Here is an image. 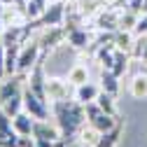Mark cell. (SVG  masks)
<instances>
[{"instance_id":"6da1fadb","label":"cell","mask_w":147,"mask_h":147,"mask_svg":"<svg viewBox=\"0 0 147 147\" xmlns=\"http://www.w3.org/2000/svg\"><path fill=\"white\" fill-rule=\"evenodd\" d=\"M51 115L56 119V126L61 131L59 147L65 142L77 140V133L82 131V126L86 124V107L80 100H54L51 103Z\"/></svg>"},{"instance_id":"7a4b0ae2","label":"cell","mask_w":147,"mask_h":147,"mask_svg":"<svg viewBox=\"0 0 147 147\" xmlns=\"http://www.w3.org/2000/svg\"><path fill=\"white\" fill-rule=\"evenodd\" d=\"M24 86H26V80L19 72L5 75L0 80V105H3V110L9 117L19 115L24 107Z\"/></svg>"},{"instance_id":"3957f363","label":"cell","mask_w":147,"mask_h":147,"mask_svg":"<svg viewBox=\"0 0 147 147\" xmlns=\"http://www.w3.org/2000/svg\"><path fill=\"white\" fill-rule=\"evenodd\" d=\"M65 21V3H49L47 9L38 16V19H28L24 24V40L30 35L35 28H49V26H63Z\"/></svg>"},{"instance_id":"277c9868","label":"cell","mask_w":147,"mask_h":147,"mask_svg":"<svg viewBox=\"0 0 147 147\" xmlns=\"http://www.w3.org/2000/svg\"><path fill=\"white\" fill-rule=\"evenodd\" d=\"M86 107V124L89 126H94L98 133H105V131H110L121 117H112V115H107L105 110L94 100V103H89V105H84Z\"/></svg>"},{"instance_id":"5b68a950","label":"cell","mask_w":147,"mask_h":147,"mask_svg":"<svg viewBox=\"0 0 147 147\" xmlns=\"http://www.w3.org/2000/svg\"><path fill=\"white\" fill-rule=\"evenodd\" d=\"M42 56V47L38 40H30V42H24L21 49H19V56H16V72L24 75V72H30V68L38 63V59Z\"/></svg>"},{"instance_id":"8992f818","label":"cell","mask_w":147,"mask_h":147,"mask_svg":"<svg viewBox=\"0 0 147 147\" xmlns=\"http://www.w3.org/2000/svg\"><path fill=\"white\" fill-rule=\"evenodd\" d=\"M45 54L38 59V63H35L33 68H30V72H28V77H26V86L30 89V91H35L40 98H45V100H49L47 98V77H45Z\"/></svg>"},{"instance_id":"52a82bcc","label":"cell","mask_w":147,"mask_h":147,"mask_svg":"<svg viewBox=\"0 0 147 147\" xmlns=\"http://www.w3.org/2000/svg\"><path fill=\"white\" fill-rule=\"evenodd\" d=\"M65 40H68V28L65 26H49V28H45V33L38 38L45 56H49V54L56 49L59 45H63Z\"/></svg>"},{"instance_id":"ba28073f","label":"cell","mask_w":147,"mask_h":147,"mask_svg":"<svg viewBox=\"0 0 147 147\" xmlns=\"http://www.w3.org/2000/svg\"><path fill=\"white\" fill-rule=\"evenodd\" d=\"M24 110L33 117V119H49V107L47 100L40 98L35 91H30L28 86H24Z\"/></svg>"},{"instance_id":"9c48e42d","label":"cell","mask_w":147,"mask_h":147,"mask_svg":"<svg viewBox=\"0 0 147 147\" xmlns=\"http://www.w3.org/2000/svg\"><path fill=\"white\" fill-rule=\"evenodd\" d=\"M119 14L121 9L115 7V5H110V7H103L98 14H96V19H94V26L103 33H115L119 30Z\"/></svg>"},{"instance_id":"30bf717a","label":"cell","mask_w":147,"mask_h":147,"mask_svg":"<svg viewBox=\"0 0 147 147\" xmlns=\"http://www.w3.org/2000/svg\"><path fill=\"white\" fill-rule=\"evenodd\" d=\"M33 140H49V142L59 145L61 131H59V126H51L47 119H35V124H33Z\"/></svg>"},{"instance_id":"8fae6325","label":"cell","mask_w":147,"mask_h":147,"mask_svg":"<svg viewBox=\"0 0 147 147\" xmlns=\"http://www.w3.org/2000/svg\"><path fill=\"white\" fill-rule=\"evenodd\" d=\"M70 82L68 80H61V77H47V98L54 103V100H65L68 94H70Z\"/></svg>"},{"instance_id":"7c38bea8","label":"cell","mask_w":147,"mask_h":147,"mask_svg":"<svg viewBox=\"0 0 147 147\" xmlns=\"http://www.w3.org/2000/svg\"><path fill=\"white\" fill-rule=\"evenodd\" d=\"M121 136H124V121L119 119L112 128H110V131L100 133V138H98L96 147H117V145H119V140H121Z\"/></svg>"},{"instance_id":"4fadbf2b","label":"cell","mask_w":147,"mask_h":147,"mask_svg":"<svg viewBox=\"0 0 147 147\" xmlns=\"http://www.w3.org/2000/svg\"><path fill=\"white\" fill-rule=\"evenodd\" d=\"M98 94H100V86L91 84V82L75 86V100H80L82 105H89V103H94V100L98 98Z\"/></svg>"},{"instance_id":"5bb4252c","label":"cell","mask_w":147,"mask_h":147,"mask_svg":"<svg viewBox=\"0 0 147 147\" xmlns=\"http://www.w3.org/2000/svg\"><path fill=\"white\" fill-rule=\"evenodd\" d=\"M33 124H35V119L26 112V110L12 117V126H14V131L19 136H33Z\"/></svg>"},{"instance_id":"9a60e30c","label":"cell","mask_w":147,"mask_h":147,"mask_svg":"<svg viewBox=\"0 0 147 147\" xmlns=\"http://www.w3.org/2000/svg\"><path fill=\"white\" fill-rule=\"evenodd\" d=\"M105 70H112L117 77H121L124 72L128 70V51L115 47V51H112V63H110V68H105Z\"/></svg>"},{"instance_id":"2e32d148","label":"cell","mask_w":147,"mask_h":147,"mask_svg":"<svg viewBox=\"0 0 147 147\" xmlns=\"http://www.w3.org/2000/svg\"><path fill=\"white\" fill-rule=\"evenodd\" d=\"M100 89L107 91V94H112V96L119 94V77L115 75L112 70H105L103 68V72H100Z\"/></svg>"},{"instance_id":"e0dca14e","label":"cell","mask_w":147,"mask_h":147,"mask_svg":"<svg viewBox=\"0 0 147 147\" xmlns=\"http://www.w3.org/2000/svg\"><path fill=\"white\" fill-rule=\"evenodd\" d=\"M133 42H136V33L133 30H115V47L117 49H124V51L131 54Z\"/></svg>"},{"instance_id":"ac0fdd59","label":"cell","mask_w":147,"mask_h":147,"mask_svg":"<svg viewBox=\"0 0 147 147\" xmlns=\"http://www.w3.org/2000/svg\"><path fill=\"white\" fill-rule=\"evenodd\" d=\"M19 133H16L14 126H12V117L3 110V105H0V140H12Z\"/></svg>"},{"instance_id":"d6986e66","label":"cell","mask_w":147,"mask_h":147,"mask_svg":"<svg viewBox=\"0 0 147 147\" xmlns=\"http://www.w3.org/2000/svg\"><path fill=\"white\" fill-rule=\"evenodd\" d=\"M98 138H100V133L96 131L94 126H89V124H84V126H82V131L77 133V140H80L82 147H96Z\"/></svg>"},{"instance_id":"ffe728a7","label":"cell","mask_w":147,"mask_h":147,"mask_svg":"<svg viewBox=\"0 0 147 147\" xmlns=\"http://www.w3.org/2000/svg\"><path fill=\"white\" fill-rule=\"evenodd\" d=\"M131 96L133 98H138V100H142V98H147V75H136L133 80H131Z\"/></svg>"},{"instance_id":"44dd1931","label":"cell","mask_w":147,"mask_h":147,"mask_svg":"<svg viewBox=\"0 0 147 147\" xmlns=\"http://www.w3.org/2000/svg\"><path fill=\"white\" fill-rule=\"evenodd\" d=\"M138 19H140V12H133L128 7L121 9V14H119V30H133Z\"/></svg>"},{"instance_id":"7402d4cb","label":"cell","mask_w":147,"mask_h":147,"mask_svg":"<svg viewBox=\"0 0 147 147\" xmlns=\"http://www.w3.org/2000/svg\"><path fill=\"white\" fill-rule=\"evenodd\" d=\"M68 82H70L72 86H80V84H86V82H89V70H86V65H82V63H77V65H72V70L68 72Z\"/></svg>"},{"instance_id":"603a6c76","label":"cell","mask_w":147,"mask_h":147,"mask_svg":"<svg viewBox=\"0 0 147 147\" xmlns=\"http://www.w3.org/2000/svg\"><path fill=\"white\" fill-rule=\"evenodd\" d=\"M115 98L117 96H112V94H107V91H103L100 89V94H98V98H96V103L105 110L107 115H112V117H119V112H117V103H115Z\"/></svg>"},{"instance_id":"cb8c5ba5","label":"cell","mask_w":147,"mask_h":147,"mask_svg":"<svg viewBox=\"0 0 147 147\" xmlns=\"http://www.w3.org/2000/svg\"><path fill=\"white\" fill-rule=\"evenodd\" d=\"M131 56H136L140 63L147 65V35H136V42L131 49Z\"/></svg>"},{"instance_id":"d4e9b609","label":"cell","mask_w":147,"mask_h":147,"mask_svg":"<svg viewBox=\"0 0 147 147\" xmlns=\"http://www.w3.org/2000/svg\"><path fill=\"white\" fill-rule=\"evenodd\" d=\"M133 33H136V35H147V12H142V16L138 19V24H136Z\"/></svg>"},{"instance_id":"484cf974","label":"cell","mask_w":147,"mask_h":147,"mask_svg":"<svg viewBox=\"0 0 147 147\" xmlns=\"http://www.w3.org/2000/svg\"><path fill=\"white\" fill-rule=\"evenodd\" d=\"M5 77V42H3V30H0V80Z\"/></svg>"},{"instance_id":"4316f807","label":"cell","mask_w":147,"mask_h":147,"mask_svg":"<svg viewBox=\"0 0 147 147\" xmlns=\"http://www.w3.org/2000/svg\"><path fill=\"white\" fill-rule=\"evenodd\" d=\"M35 147H59L56 142H49V140H35Z\"/></svg>"},{"instance_id":"83f0119b","label":"cell","mask_w":147,"mask_h":147,"mask_svg":"<svg viewBox=\"0 0 147 147\" xmlns=\"http://www.w3.org/2000/svg\"><path fill=\"white\" fill-rule=\"evenodd\" d=\"M9 3H12V5H16L19 9H24V12H26V3H28V0H9Z\"/></svg>"},{"instance_id":"f1b7e54d","label":"cell","mask_w":147,"mask_h":147,"mask_svg":"<svg viewBox=\"0 0 147 147\" xmlns=\"http://www.w3.org/2000/svg\"><path fill=\"white\" fill-rule=\"evenodd\" d=\"M142 12H147V0H142Z\"/></svg>"},{"instance_id":"f546056e","label":"cell","mask_w":147,"mask_h":147,"mask_svg":"<svg viewBox=\"0 0 147 147\" xmlns=\"http://www.w3.org/2000/svg\"><path fill=\"white\" fill-rule=\"evenodd\" d=\"M47 3H65V0H47Z\"/></svg>"},{"instance_id":"4dcf8cb0","label":"cell","mask_w":147,"mask_h":147,"mask_svg":"<svg viewBox=\"0 0 147 147\" xmlns=\"http://www.w3.org/2000/svg\"><path fill=\"white\" fill-rule=\"evenodd\" d=\"M0 3H5V5H12V3H9V0H0Z\"/></svg>"}]
</instances>
